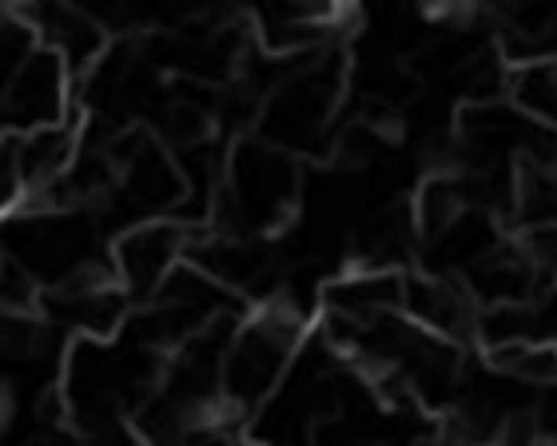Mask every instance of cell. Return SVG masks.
<instances>
[{"mask_svg": "<svg viewBox=\"0 0 557 446\" xmlns=\"http://www.w3.org/2000/svg\"><path fill=\"white\" fill-rule=\"evenodd\" d=\"M163 379V355L120 331L116 339H72L60 379L64 419L81 438L136 423Z\"/></svg>", "mask_w": 557, "mask_h": 446, "instance_id": "cell-1", "label": "cell"}, {"mask_svg": "<svg viewBox=\"0 0 557 446\" xmlns=\"http://www.w3.org/2000/svg\"><path fill=\"white\" fill-rule=\"evenodd\" d=\"M311 319L299 315L278 295H268L244 315L223 363V423L232 435H247L251 419L275 399V391L283 387V379L311 339Z\"/></svg>", "mask_w": 557, "mask_h": 446, "instance_id": "cell-2", "label": "cell"}, {"mask_svg": "<svg viewBox=\"0 0 557 446\" xmlns=\"http://www.w3.org/2000/svg\"><path fill=\"white\" fill-rule=\"evenodd\" d=\"M343 96H347V64L335 48L299 57V64H287L283 80L271 88L256 124L259 140L283 148L295 160L326 152V144L335 140Z\"/></svg>", "mask_w": 557, "mask_h": 446, "instance_id": "cell-3", "label": "cell"}, {"mask_svg": "<svg viewBox=\"0 0 557 446\" xmlns=\"http://www.w3.org/2000/svg\"><path fill=\"white\" fill-rule=\"evenodd\" d=\"M299 191L302 172L295 156L271 148L268 140H239L227 152V176L208 227L268 239L295 215Z\"/></svg>", "mask_w": 557, "mask_h": 446, "instance_id": "cell-4", "label": "cell"}, {"mask_svg": "<svg viewBox=\"0 0 557 446\" xmlns=\"http://www.w3.org/2000/svg\"><path fill=\"white\" fill-rule=\"evenodd\" d=\"M9 259L21 263L40 292L116 275L112 256H100V239L88 215L72 208H21L9 215Z\"/></svg>", "mask_w": 557, "mask_h": 446, "instance_id": "cell-5", "label": "cell"}, {"mask_svg": "<svg viewBox=\"0 0 557 446\" xmlns=\"http://www.w3.org/2000/svg\"><path fill=\"white\" fill-rule=\"evenodd\" d=\"M0 108H4V132L12 136L57 128L84 116L72 72L48 48H36L33 60L12 80L0 84Z\"/></svg>", "mask_w": 557, "mask_h": 446, "instance_id": "cell-6", "label": "cell"}, {"mask_svg": "<svg viewBox=\"0 0 557 446\" xmlns=\"http://www.w3.org/2000/svg\"><path fill=\"white\" fill-rule=\"evenodd\" d=\"M191 232L196 227H187L180 220H148L116 235L112 271H116V283L128 292L132 303H148L151 295L184 268L187 251H191Z\"/></svg>", "mask_w": 557, "mask_h": 446, "instance_id": "cell-7", "label": "cell"}, {"mask_svg": "<svg viewBox=\"0 0 557 446\" xmlns=\"http://www.w3.org/2000/svg\"><path fill=\"white\" fill-rule=\"evenodd\" d=\"M24 21L33 24L40 36V48H48L52 57L64 60V69L72 72V80L81 88L92 76L104 57L112 52L108 28L96 21V12L76 9V4H24Z\"/></svg>", "mask_w": 557, "mask_h": 446, "instance_id": "cell-8", "label": "cell"}, {"mask_svg": "<svg viewBox=\"0 0 557 446\" xmlns=\"http://www.w3.org/2000/svg\"><path fill=\"white\" fill-rule=\"evenodd\" d=\"M407 319L418 327L438 335L446 343H478V319L482 307L462 280L446 275H414L407 280Z\"/></svg>", "mask_w": 557, "mask_h": 446, "instance_id": "cell-9", "label": "cell"}, {"mask_svg": "<svg viewBox=\"0 0 557 446\" xmlns=\"http://www.w3.org/2000/svg\"><path fill=\"white\" fill-rule=\"evenodd\" d=\"M486 367L518 387H557V343H513L486 351Z\"/></svg>", "mask_w": 557, "mask_h": 446, "instance_id": "cell-10", "label": "cell"}, {"mask_svg": "<svg viewBox=\"0 0 557 446\" xmlns=\"http://www.w3.org/2000/svg\"><path fill=\"white\" fill-rule=\"evenodd\" d=\"M506 96L522 108L525 116H534L537 124L557 132V60H537V64L510 69Z\"/></svg>", "mask_w": 557, "mask_h": 446, "instance_id": "cell-11", "label": "cell"}, {"mask_svg": "<svg viewBox=\"0 0 557 446\" xmlns=\"http://www.w3.org/2000/svg\"><path fill=\"white\" fill-rule=\"evenodd\" d=\"M168 446H235V435L227 426H203V431H191V435L175 438Z\"/></svg>", "mask_w": 557, "mask_h": 446, "instance_id": "cell-12", "label": "cell"}, {"mask_svg": "<svg viewBox=\"0 0 557 446\" xmlns=\"http://www.w3.org/2000/svg\"><path fill=\"white\" fill-rule=\"evenodd\" d=\"M244 446H256V443H244Z\"/></svg>", "mask_w": 557, "mask_h": 446, "instance_id": "cell-13", "label": "cell"}]
</instances>
